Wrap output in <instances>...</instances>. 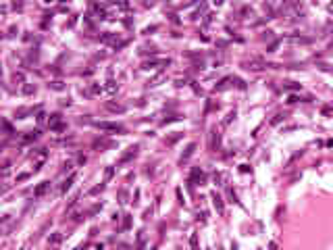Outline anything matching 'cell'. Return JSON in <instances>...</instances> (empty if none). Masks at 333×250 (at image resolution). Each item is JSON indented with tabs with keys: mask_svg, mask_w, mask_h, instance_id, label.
I'll return each mask as SVG.
<instances>
[{
	"mask_svg": "<svg viewBox=\"0 0 333 250\" xmlns=\"http://www.w3.org/2000/svg\"><path fill=\"white\" fill-rule=\"evenodd\" d=\"M194 150H196V144H190V146L185 148V152L181 154V158H179V165H183V163H188V161H190V156L194 154Z\"/></svg>",
	"mask_w": 333,
	"mask_h": 250,
	"instance_id": "1",
	"label": "cell"
},
{
	"mask_svg": "<svg viewBox=\"0 0 333 250\" xmlns=\"http://www.w3.org/2000/svg\"><path fill=\"white\" fill-rule=\"evenodd\" d=\"M213 202H214V208L219 211V215H223L225 213V206H223V198L217 194V192H213Z\"/></svg>",
	"mask_w": 333,
	"mask_h": 250,
	"instance_id": "2",
	"label": "cell"
},
{
	"mask_svg": "<svg viewBox=\"0 0 333 250\" xmlns=\"http://www.w3.org/2000/svg\"><path fill=\"white\" fill-rule=\"evenodd\" d=\"M138 148H140L138 144H133V146H129V148H127V152H125V154L121 156V163H127V161H129L131 156H135V154H138Z\"/></svg>",
	"mask_w": 333,
	"mask_h": 250,
	"instance_id": "3",
	"label": "cell"
},
{
	"mask_svg": "<svg viewBox=\"0 0 333 250\" xmlns=\"http://www.w3.org/2000/svg\"><path fill=\"white\" fill-rule=\"evenodd\" d=\"M98 127H100V129H106V131H123L121 125H117V123H104V121L98 123Z\"/></svg>",
	"mask_w": 333,
	"mask_h": 250,
	"instance_id": "4",
	"label": "cell"
},
{
	"mask_svg": "<svg viewBox=\"0 0 333 250\" xmlns=\"http://www.w3.org/2000/svg\"><path fill=\"white\" fill-rule=\"evenodd\" d=\"M48 188H50V183H48V181H42V183L38 186L36 190H34V196H36V198H40V196H44Z\"/></svg>",
	"mask_w": 333,
	"mask_h": 250,
	"instance_id": "5",
	"label": "cell"
},
{
	"mask_svg": "<svg viewBox=\"0 0 333 250\" xmlns=\"http://www.w3.org/2000/svg\"><path fill=\"white\" fill-rule=\"evenodd\" d=\"M106 108H108V111H113V113H123V111H125V107L115 104V102H106Z\"/></svg>",
	"mask_w": 333,
	"mask_h": 250,
	"instance_id": "6",
	"label": "cell"
},
{
	"mask_svg": "<svg viewBox=\"0 0 333 250\" xmlns=\"http://www.w3.org/2000/svg\"><path fill=\"white\" fill-rule=\"evenodd\" d=\"M73 181H75V173H71V175H69V179H67V181L63 183V188H60V192L65 194V192H67L69 188H71V183H73Z\"/></svg>",
	"mask_w": 333,
	"mask_h": 250,
	"instance_id": "7",
	"label": "cell"
},
{
	"mask_svg": "<svg viewBox=\"0 0 333 250\" xmlns=\"http://www.w3.org/2000/svg\"><path fill=\"white\" fill-rule=\"evenodd\" d=\"M219 144H221V136L217 131H213V148H219Z\"/></svg>",
	"mask_w": 333,
	"mask_h": 250,
	"instance_id": "8",
	"label": "cell"
},
{
	"mask_svg": "<svg viewBox=\"0 0 333 250\" xmlns=\"http://www.w3.org/2000/svg\"><path fill=\"white\" fill-rule=\"evenodd\" d=\"M60 238H63L60 234H54L52 238H48V244H59V242H60Z\"/></svg>",
	"mask_w": 333,
	"mask_h": 250,
	"instance_id": "9",
	"label": "cell"
},
{
	"mask_svg": "<svg viewBox=\"0 0 333 250\" xmlns=\"http://www.w3.org/2000/svg\"><path fill=\"white\" fill-rule=\"evenodd\" d=\"M113 175H115V167H108V169H106V173H104V177H106V181H108L110 177H113Z\"/></svg>",
	"mask_w": 333,
	"mask_h": 250,
	"instance_id": "10",
	"label": "cell"
},
{
	"mask_svg": "<svg viewBox=\"0 0 333 250\" xmlns=\"http://www.w3.org/2000/svg\"><path fill=\"white\" fill-rule=\"evenodd\" d=\"M131 225V215H125V221H123V229H129Z\"/></svg>",
	"mask_w": 333,
	"mask_h": 250,
	"instance_id": "11",
	"label": "cell"
},
{
	"mask_svg": "<svg viewBox=\"0 0 333 250\" xmlns=\"http://www.w3.org/2000/svg\"><path fill=\"white\" fill-rule=\"evenodd\" d=\"M102 190H104V183H100V186L92 188V190H90V194H98V192H102Z\"/></svg>",
	"mask_w": 333,
	"mask_h": 250,
	"instance_id": "12",
	"label": "cell"
},
{
	"mask_svg": "<svg viewBox=\"0 0 333 250\" xmlns=\"http://www.w3.org/2000/svg\"><path fill=\"white\" fill-rule=\"evenodd\" d=\"M192 248H194V250H198V236H196V234L192 236Z\"/></svg>",
	"mask_w": 333,
	"mask_h": 250,
	"instance_id": "13",
	"label": "cell"
},
{
	"mask_svg": "<svg viewBox=\"0 0 333 250\" xmlns=\"http://www.w3.org/2000/svg\"><path fill=\"white\" fill-rule=\"evenodd\" d=\"M50 85H52L54 90H63V83H60V82H52V83H50Z\"/></svg>",
	"mask_w": 333,
	"mask_h": 250,
	"instance_id": "14",
	"label": "cell"
},
{
	"mask_svg": "<svg viewBox=\"0 0 333 250\" xmlns=\"http://www.w3.org/2000/svg\"><path fill=\"white\" fill-rule=\"evenodd\" d=\"M117 90V85H115V82H108V92H115Z\"/></svg>",
	"mask_w": 333,
	"mask_h": 250,
	"instance_id": "15",
	"label": "cell"
},
{
	"mask_svg": "<svg viewBox=\"0 0 333 250\" xmlns=\"http://www.w3.org/2000/svg\"><path fill=\"white\" fill-rule=\"evenodd\" d=\"M44 117H46V115H44V113H40V115H38V123H44Z\"/></svg>",
	"mask_w": 333,
	"mask_h": 250,
	"instance_id": "16",
	"label": "cell"
}]
</instances>
